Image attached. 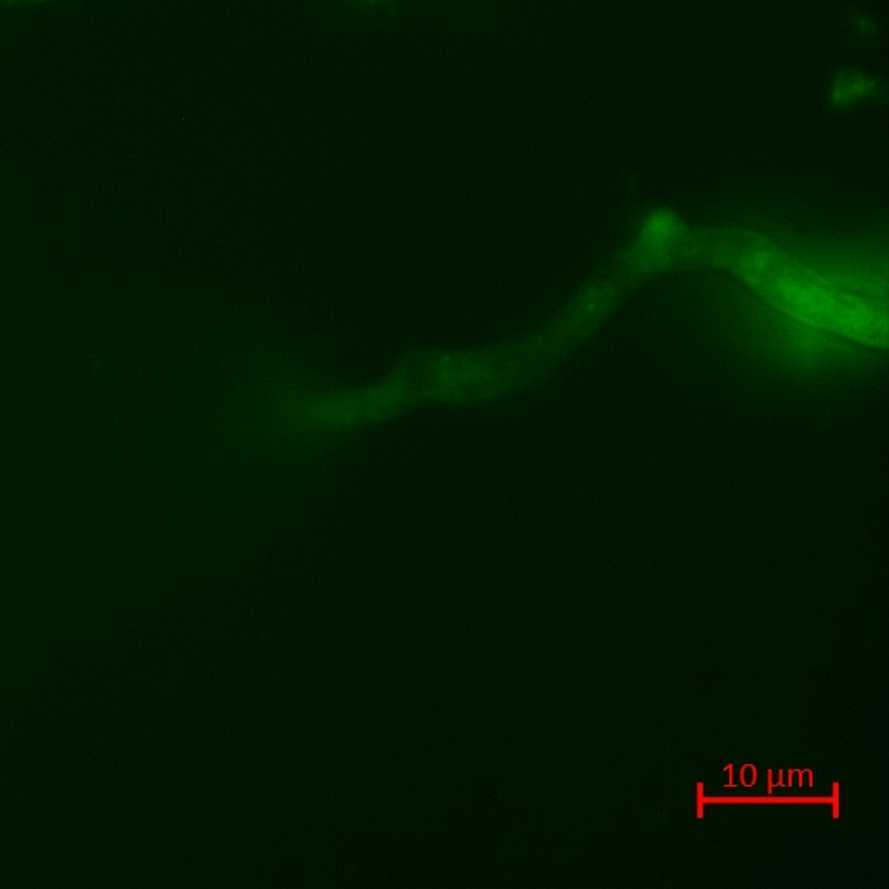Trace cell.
<instances>
[{"mask_svg": "<svg viewBox=\"0 0 889 889\" xmlns=\"http://www.w3.org/2000/svg\"><path fill=\"white\" fill-rule=\"evenodd\" d=\"M883 91V82L876 75L857 66H848L832 75L827 87V101L837 113L858 112L865 106L876 105L883 98Z\"/></svg>", "mask_w": 889, "mask_h": 889, "instance_id": "1", "label": "cell"}, {"mask_svg": "<svg viewBox=\"0 0 889 889\" xmlns=\"http://www.w3.org/2000/svg\"><path fill=\"white\" fill-rule=\"evenodd\" d=\"M853 30L858 33L860 39H867V37H872V35L876 33L877 28L876 25H874V21L870 20L869 16L860 14L857 21L853 23Z\"/></svg>", "mask_w": 889, "mask_h": 889, "instance_id": "2", "label": "cell"}, {"mask_svg": "<svg viewBox=\"0 0 889 889\" xmlns=\"http://www.w3.org/2000/svg\"><path fill=\"white\" fill-rule=\"evenodd\" d=\"M370 2H381V0H370Z\"/></svg>", "mask_w": 889, "mask_h": 889, "instance_id": "3", "label": "cell"}]
</instances>
